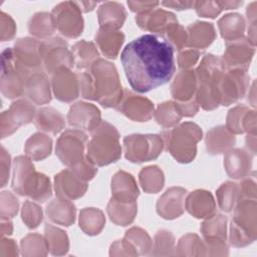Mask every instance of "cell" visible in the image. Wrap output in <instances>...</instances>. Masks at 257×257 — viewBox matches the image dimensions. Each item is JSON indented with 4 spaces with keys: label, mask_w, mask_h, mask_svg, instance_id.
<instances>
[{
    "label": "cell",
    "mask_w": 257,
    "mask_h": 257,
    "mask_svg": "<svg viewBox=\"0 0 257 257\" xmlns=\"http://www.w3.org/2000/svg\"><path fill=\"white\" fill-rule=\"evenodd\" d=\"M175 49L162 35L144 34L125 45L120 61L131 87L144 93L171 80Z\"/></svg>",
    "instance_id": "obj_1"
},
{
    "label": "cell",
    "mask_w": 257,
    "mask_h": 257,
    "mask_svg": "<svg viewBox=\"0 0 257 257\" xmlns=\"http://www.w3.org/2000/svg\"><path fill=\"white\" fill-rule=\"evenodd\" d=\"M80 94L96 100L103 107H116L123 90L115 66L101 58L95 60L87 71L78 73Z\"/></svg>",
    "instance_id": "obj_2"
},
{
    "label": "cell",
    "mask_w": 257,
    "mask_h": 257,
    "mask_svg": "<svg viewBox=\"0 0 257 257\" xmlns=\"http://www.w3.org/2000/svg\"><path fill=\"white\" fill-rule=\"evenodd\" d=\"M226 72L222 57L205 54L195 70L197 89L195 99L205 110H211L220 104V82Z\"/></svg>",
    "instance_id": "obj_3"
},
{
    "label": "cell",
    "mask_w": 257,
    "mask_h": 257,
    "mask_svg": "<svg viewBox=\"0 0 257 257\" xmlns=\"http://www.w3.org/2000/svg\"><path fill=\"white\" fill-rule=\"evenodd\" d=\"M12 189L21 196L37 202H45L51 197L52 189L49 179L34 169L31 159L17 157L13 163Z\"/></svg>",
    "instance_id": "obj_4"
},
{
    "label": "cell",
    "mask_w": 257,
    "mask_h": 257,
    "mask_svg": "<svg viewBox=\"0 0 257 257\" xmlns=\"http://www.w3.org/2000/svg\"><path fill=\"white\" fill-rule=\"evenodd\" d=\"M121 156L119 134L109 122L103 120L91 132L86 148V159L94 166H106Z\"/></svg>",
    "instance_id": "obj_5"
},
{
    "label": "cell",
    "mask_w": 257,
    "mask_h": 257,
    "mask_svg": "<svg viewBox=\"0 0 257 257\" xmlns=\"http://www.w3.org/2000/svg\"><path fill=\"white\" fill-rule=\"evenodd\" d=\"M164 141L166 150L179 163L192 162L197 154V144L202 139L201 127L191 121H186L180 125L163 132L160 135Z\"/></svg>",
    "instance_id": "obj_6"
},
{
    "label": "cell",
    "mask_w": 257,
    "mask_h": 257,
    "mask_svg": "<svg viewBox=\"0 0 257 257\" xmlns=\"http://www.w3.org/2000/svg\"><path fill=\"white\" fill-rule=\"evenodd\" d=\"M234 216L230 225V243L234 247L251 244L257 235L256 199L244 198L234 207Z\"/></svg>",
    "instance_id": "obj_7"
},
{
    "label": "cell",
    "mask_w": 257,
    "mask_h": 257,
    "mask_svg": "<svg viewBox=\"0 0 257 257\" xmlns=\"http://www.w3.org/2000/svg\"><path fill=\"white\" fill-rule=\"evenodd\" d=\"M160 135H131L123 139L124 156L132 163H144L157 159L164 149Z\"/></svg>",
    "instance_id": "obj_8"
},
{
    "label": "cell",
    "mask_w": 257,
    "mask_h": 257,
    "mask_svg": "<svg viewBox=\"0 0 257 257\" xmlns=\"http://www.w3.org/2000/svg\"><path fill=\"white\" fill-rule=\"evenodd\" d=\"M87 145V136L79 130H67L57 140L55 154L61 163L72 167L81 162Z\"/></svg>",
    "instance_id": "obj_9"
},
{
    "label": "cell",
    "mask_w": 257,
    "mask_h": 257,
    "mask_svg": "<svg viewBox=\"0 0 257 257\" xmlns=\"http://www.w3.org/2000/svg\"><path fill=\"white\" fill-rule=\"evenodd\" d=\"M56 28L68 38L78 37L83 30L81 9L77 2L64 1L57 4L52 10Z\"/></svg>",
    "instance_id": "obj_10"
},
{
    "label": "cell",
    "mask_w": 257,
    "mask_h": 257,
    "mask_svg": "<svg viewBox=\"0 0 257 257\" xmlns=\"http://www.w3.org/2000/svg\"><path fill=\"white\" fill-rule=\"evenodd\" d=\"M41 43L42 42L29 37L18 39L13 49L15 68L21 70L28 76L34 72L42 71Z\"/></svg>",
    "instance_id": "obj_11"
},
{
    "label": "cell",
    "mask_w": 257,
    "mask_h": 257,
    "mask_svg": "<svg viewBox=\"0 0 257 257\" xmlns=\"http://www.w3.org/2000/svg\"><path fill=\"white\" fill-rule=\"evenodd\" d=\"M227 217L221 214L208 217L201 225L206 249L212 251L211 255H227Z\"/></svg>",
    "instance_id": "obj_12"
},
{
    "label": "cell",
    "mask_w": 257,
    "mask_h": 257,
    "mask_svg": "<svg viewBox=\"0 0 257 257\" xmlns=\"http://www.w3.org/2000/svg\"><path fill=\"white\" fill-rule=\"evenodd\" d=\"M40 53L46 71L51 74L60 67L70 68L74 64L67 43L60 37H53L42 42Z\"/></svg>",
    "instance_id": "obj_13"
},
{
    "label": "cell",
    "mask_w": 257,
    "mask_h": 257,
    "mask_svg": "<svg viewBox=\"0 0 257 257\" xmlns=\"http://www.w3.org/2000/svg\"><path fill=\"white\" fill-rule=\"evenodd\" d=\"M249 86L247 71L232 69L225 72L219 86L220 104L230 105L242 98Z\"/></svg>",
    "instance_id": "obj_14"
},
{
    "label": "cell",
    "mask_w": 257,
    "mask_h": 257,
    "mask_svg": "<svg viewBox=\"0 0 257 257\" xmlns=\"http://www.w3.org/2000/svg\"><path fill=\"white\" fill-rule=\"evenodd\" d=\"M36 114L35 107L26 99H19L13 102L9 109L1 114V136L5 138L13 134L17 128L29 123Z\"/></svg>",
    "instance_id": "obj_15"
},
{
    "label": "cell",
    "mask_w": 257,
    "mask_h": 257,
    "mask_svg": "<svg viewBox=\"0 0 257 257\" xmlns=\"http://www.w3.org/2000/svg\"><path fill=\"white\" fill-rule=\"evenodd\" d=\"M255 53V46L249 39L243 37L233 41H226V50L222 60L228 70L240 69L247 71Z\"/></svg>",
    "instance_id": "obj_16"
},
{
    "label": "cell",
    "mask_w": 257,
    "mask_h": 257,
    "mask_svg": "<svg viewBox=\"0 0 257 257\" xmlns=\"http://www.w3.org/2000/svg\"><path fill=\"white\" fill-rule=\"evenodd\" d=\"M115 108L135 121H148L154 114V104L150 99L136 95L127 89L123 90L122 97Z\"/></svg>",
    "instance_id": "obj_17"
},
{
    "label": "cell",
    "mask_w": 257,
    "mask_h": 257,
    "mask_svg": "<svg viewBox=\"0 0 257 257\" xmlns=\"http://www.w3.org/2000/svg\"><path fill=\"white\" fill-rule=\"evenodd\" d=\"M52 89L55 97L63 102H70L78 97L80 84L78 74L70 68L60 67L52 73Z\"/></svg>",
    "instance_id": "obj_18"
},
{
    "label": "cell",
    "mask_w": 257,
    "mask_h": 257,
    "mask_svg": "<svg viewBox=\"0 0 257 257\" xmlns=\"http://www.w3.org/2000/svg\"><path fill=\"white\" fill-rule=\"evenodd\" d=\"M137 24L144 30H149L158 33V35H165L169 29L178 23L175 14L161 8H154L152 10L139 13L136 16Z\"/></svg>",
    "instance_id": "obj_19"
},
{
    "label": "cell",
    "mask_w": 257,
    "mask_h": 257,
    "mask_svg": "<svg viewBox=\"0 0 257 257\" xmlns=\"http://www.w3.org/2000/svg\"><path fill=\"white\" fill-rule=\"evenodd\" d=\"M54 189L57 197L67 200H75L84 195L87 190V182L80 179L69 168L55 176Z\"/></svg>",
    "instance_id": "obj_20"
},
{
    "label": "cell",
    "mask_w": 257,
    "mask_h": 257,
    "mask_svg": "<svg viewBox=\"0 0 257 257\" xmlns=\"http://www.w3.org/2000/svg\"><path fill=\"white\" fill-rule=\"evenodd\" d=\"M186 194L187 191L182 187L168 189L157 202L158 214L167 220L180 217L185 210Z\"/></svg>",
    "instance_id": "obj_21"
},
{
    "label": "cell",
    "mask_w": 257,
    "mask_h": 257,
    "mask_svg": "<svg viewBox=\"0 0 257 257\" xmlns=\"http://www.w3.org/2000/svg\"><path fill=\"white\" fill-rule=\"evenodd\" d=\"M67 120L71 126L92 132L100 123V111L94 104L78 101L69 108Z\"/></svg>",
    "instance_id": "obj_22"
},
{
    "label": "cell",
    "mask_w": 257,
    "mask_h": 257,
    "mask_svg": "<svg viewBox=\"0 0 257 257\" xmlns=\"http://www.w3.org/2000/svg\"><path fill=\"white\" fill-rule=\"evenodd\" d=\"M226 127L233 135L245 132L256 135V111L241 104L233 107L228 112Z\"/></svg>",
    "instance_id": "obj_23"
},
{
    "label": "cell",
    "mask_w": 257,
    "mask_h": 257,
    "mask_svg": "<svg viewBox=\"0 0 257 257\" xmlns=\"http://www.w3.org/2000/svg\"><path fill=\"white\" fill-rule=\"evenodd\" d=\"M252 157L244 149H231L224 157V167L230 178L243 179L247 177L252 169Z\"/></svg>",
    "instance_id": "obj_24"
},
{
    "label": "cell",
    "mask_w": 257,
    "mask_h": 257,
    "mask_svg": "<svg viewBox=\"0 0 257 257\" xmlns=\"http://www.w3.org/2000/svg\"><path fill=\"white\" fill-rule=\"evenodd\" d=\"M187 211L195 218L203 219L210 217L216 208L212 194L205 190H197L189 194L185 200Z\"/></svg>",
    "instance_id": "obj_25"
},
{
    "label": "cell",
    "mask_w": 257,
    "mask_h": 257,
    "mask_svg": "<svg viewBox=\"0 0 257 257\" xmlns=\"http://www.w3.org/2000/svg\"><path fill=\"white\" fill-rule=\"evenodd\" d=\"M197 89L196 73L192 69H183L175 77L171 85L172 96L178 102L192 100Z\"/></svg>",
    "instance_id": "obj_26"
},
{
    "label": "cell",
    "mask_w": 257,
    "mask_h": 257,
    "mask_svg": "<svg viewBox=\"0 0 257 257\" xmlns=\"http://www.w3.org/2000/svg\"><path fill=\"white\" fill-rule=\"evenodd\" d=\"M124 35L117 29L111 27H100L95 34V42L102 54L114 59L123 43Z\"/></svg>",
    "instance_id": "obj_27"
},
{
    "label": "cell",
    "mask_w": 257,
    "mask_h": 257,
    "mask_svg": "<svg viewBox=\"0 0 257 257\" xmlns=\"http://www.w3.org/2000/svg\"><path fill=\"white\" fill-rule=\"evenodd\" d=\"M24 93L37 104H45L51 100L49 81L43 70L28 76L25 82Z\"/></svg>",
    "instance_id": "obj_28"
},
{
    "label": "cell",
    "mask_w": 257,
    "mask_h": 257,
    "mask_svg": "<svg viewBox=\"0 0 257 257\" xmlns=\"http://www.w3.org/2000/svg\"><path fill=\"white\" fill-rule=\"evenodd\" d=\"M187 46L204 49L208 47L216 38L215 27L212 23L196 21L188 26Z\"/></svg>",
    "instance_id": "obj_29"
},
{
    "label": "cell",
    "mask_w": 257,
    "mask_h": 257,
    "mask_svg": "<svg viewBox=\"0 0 257 257\" xmlns=\"http://www.w3.org/2000/svg\"><path fill=\"white\" fill-rule=\"evenodd\" d=\"M112 198L120 201H137L139 189L135 178L123 171L117 172L111 180Z\"/></svg>",
    "instance_id": "obj_30"
},
{
    "label": "cell",
    "mask_w": 257,
    "mask_h": 257,
    "mask_svg": "<svg viewBox=\"0 0 257 257\" xmlns=\"http://www.w3.org/2000/svg\"><path fill=\"white\" fill-rule=\"evenodd\" d=\"M235 144V136L225 125H218L207 133L206 147L210 155H219L228 152Z\"/></svg>",
    "instance_id": "obj_31"
},
{
    "label": "cell",
    "mask_w": 257,
    "mask_h": 257,
    "mask_svg": "<svg viewBox=\"0 0 257 257\" xmlns=\"http://www.w3.org/2000/svg\"><path fill=\"white\" fill-rule=\"evenodd\" d=\"M48 218L59 225L70 226L75 219V206L70 200L57 197L46 206Z\"/></svg>",
    "instance_id": "obj_32"
},
{
    "label": "cell",
    "mask_w": 257,
    "mask_h": 257,
    "mask_svg": "<svg viewBox=\"0 0 257 257\" xmlns=\"http://www.w3.org/2000/svg\"><path fill=\"white\" fill-rule=\"evenodd\" d=\"M137 202L136 201H120L111 197L107 205V214L109 219L116 225L126 226L131 224L137 214Z\"/></svg>",
    "instance_id": "obj_33"
},
{
    "label": "cell",
    "mask_w": 257,
    "mask_h": 257,
    "mask_svg": "<svg viewBox=\"0 0 257 257\" xmlns=\"http://www.w3.org/2000/svg\"><path fill=\"white\" fill-rule=\"evenodd\" d=\"M98 22L100 27H111L119 29L126 16L124 7L118 2H104L97 10Z\"/></svg>",
    "instance_id": "obj_34"
},
{
    "label": "cell",
    "mask_w": 257,
    "mask_h": 257,
    "mask_svg": "<svg viewBox=\"0 0 257 257\" xmlns=\"http://www.w3.org/2000/svg\"><path fill=\"white\" fill-rule=\"evenodd\" d=\"M34 123L38 130L56 135L65 125L64 116L53 107H42L35 114Z\"/></svg>",
    "instance_id": "obj_35"
},
{
    "label": "cell",
    "mask_w": 257,
    "mask_h": 257,
    "mask_svg": "<svg viewBox=\"0 0 257 257\" xmlns=\"http://www.w3.org/2000/svg\"><path fill=\"white\" fill-rule=\"evenodd\" d=\"M218 27L226 41H233L244 37L246 23L241 14L229 13L219 19Z\"/></svg>",
    "instance_id": "obj_36"
},
{
    "label": "cell",
    "mask_w": 257,
    "mask_h": 257,
    "mask_svg": "<svg viewBox=\"0 0 257 257\" xmlns=\"http://www.w3.org/2000/svg\"><path fill=\"white\" fill-rule=\"evenodd\" d=\"M28 78L24 72L17 68H12L2 72L1 91L8 98H15L24 93L25 82Z\"/></svg>",
    "instance_id": "obj_37"
},
{
    "label": "cell",
    "mask_w": 257,
    "mask_h": 257,
    "mask_svg": "<svg viewBox=\"0 0 257 257\" xmlns=\"http://www.w3.org/2000/svg\"><path fill=\"white\" fill-rule=\"evenodd\" d=\"M73 62L78 69H88L98 59V51L92 42L80 40L71 48Z\"/></svg>",
    "instance_id": "obj_38"
},
{
    "label": "cell",
    "mask_w": 257,
    "mask_h": 257,
    "mask_svg": "<svg viewBox=\"0 0 257 257\" xmlns=\"http://www.w3.org/2000/svg\"><path fill=\"white\" fill-rule=\"evenodd\" d=\"M52 149L51 139L41 133H36L31 136L25 144L26 156L34 161H41L47 158Z\"/></svg>",
    "instance_id": "obj_39"
},
{
    "label": "cell",
    "mask_w": 257,
    "mask_h": 257,
    "mask_svg": "<svg viewBox=\"0 0 257 257\" xmlns=\"http://www.w3.org/2000/svg\"><path fill=\"white\" fill-rule=\"evenodd\" d=\"M105 223L103 213L96 208H84L79 213V227L87 235H97Z\"/></svg>",
    "instance_id": "obj_40"
},
{
    "label": "cell",
    "mask_w": 257,
    "mask_h": 257,
    "mask_svg": "<svg viewBox=\"0 0 257 257\" xmlns=\"http://www.w3.org/2000/svg\"><path fill=\"white\" fill-rule=\"evenodd\" d=\"M55 29L56 25L53 16L47 12L35 13L28 22L29 32L38 38H46L50 36Z\"/></svg>",
    "instance_id": "obj_41"
},
{
    "label": "cell",
    "mask_w": 257,
    "mask_h": 257,
    "mask_svg": "<svg viewBox=\"0 0 257 257\" xmlns=\"http://www.w3.org/2000/svg\"><path fill=\"white\" fill-rule=\"evenodd\" d=\"M241 199L240 185L233 182H226L217 190V200L219 207L224 212L233 211L234 207Z\"/></svg>",
    "instance_id": "obj_42"
},
{
    "label": "cell",
    "mask_w": 257,
    "mask_h": 257,
    "mask_svg": "<svg viewBox=\"0 0 257 257\" xmlns=\"http://www.w3.org/2000/svg\"><path fill=\"white\" fill-rule=\"evenodd\" d=\"M140 184L144 191L149 194H156L164 187V174L157 166H150L144 168L139 175Z\"/></svg>",
    "instance_id": "obj_43"
},
{
    "label": "cell",
    "mask_w": 257,
    "mask_h": 257,
    "mask_svg": "<svg viewBox=\"0 0 257 257\" xmlns=\"http://www.w3.org/2000/svg\"><path fill=\"white\" fill-rule=\"evenodd\" d=\"M154 115L157 122L164 127L176 125L183 117L176 101H166L159 104Z\"/></svg>",
    "instance_id": "obj_44"
},
{
    "label": "cell",
    "mask_w": 257,
    "mask_h": 257,
    "mask_svg": "<svg viewBox=\"0 0 257 257\" xmlns=\"http://www.w3.org/2000/svg\"><path fill=\"white\" fill-rule=\"evenodd\" d=\"M45 236L48 248L51 250L53 255H62L67 252L68 238L65 232L50 224H46Z\"/></svg>",
    "instance_id": "obj_45"
},
{
    "label": "cell",
    "mask_w": 257,
    "mask_h": 257,
    "mask_svg": "<svg viewBox=\"0 0 257 257\" xmlns=\"http://www.w3.org/2000/svg\"><path fill=\"white\" fill-rule=\"evenodd\" d=\"M124 240H126L139 254H147L151 249V238L149 234L138 227H133L126 231Z\"/></svg>",
    "instance_id": "obj_46"
},
{
    "label": "cell",
    "mask_w": 257,
    "mask_h": 257,
    "mask_svg": "<svg viewBox=\"0 0 257 257\" xmlns=\"http://www.w3.org/2000/svg\"><path fill=\"white\" fill-rule=\"evenodd\" d=\"M178 249L182 251L180 255H206L205 243L196 234H187L183 236L178 245Z\"/></svg>",
    "instance_id": "obj_47"
},
{
    "label": "cell",
    "mask_w": 257,
    "mask_h": 257,
    "mask_svg": "<svg viewBox=\"0 0 257 257\" xmlns=\"http://www.w3.org/2000/svg\"><path fill=\"white\" fill-rule=\"evenodd\" d=\"M174 235L167 230H161L155 236L153 249H155L156 252L154 255H171L173 254L172 251L174 250Z\"/></svg>",
    "instance_id": "obj_48"
},
{
    "label": "cell",
    "mask_w": 257,
    "mask_h": 257,
    "mask_svg": "<svg viewBox=\"0 0 257 257\" xmlns=\"http://www.w3.org/2000/svg\"><path fill=\"white\" fill-rule=\"evenodd\" d=\"M22 220L28 228H36L42 221L41 208L35 203L26 201L22 208Z\"/></svg>",
    "instance_id": "obj_49"
},
{
    "label": "cell",
    "mask_w": 257,
    "mask_h": 257,
    "mask_svg": "<svg viewBox=\"0 0 257 257\" xmlns=\"http://www.w3.org/2000/svg\"><path fill=\"white\" fill-rule=\"evenodd\" d=\"M165 35V38L169 41L174 49L181 50L187 46V32L179 23L172 26Z\"/></svg>",
    "instance_id": "obj_50"
},
{
    "label": "cell",
    "mask_w": 257,
    "mask_h": 257,
    "mask_svg": "<svg viewBox=\"0 0 257 257\" xmlns=\"http://www.w3.org/2000/svg\"><path fill=\"white\" fill-rule=\"evenodd\" d=\"M18 200L8 191L1 193V217L12 218L17 214Z\"/></svg>",
    "instance_id": "obj_51"
},
{
    "label": "cell",
    "mask_w": 257,
    "mask_h": 257,
    "mask_svg": "<svg viewBox=\"0 0 257 257\" xmlns=\"http://www.w3.org/2000/svg\"><path fill=\"white\" fill-rule=\"evenodd\" d=\"M194 7L201 17L215 18L222 11L218 1H195Z\"/></svg>",
    "instance_id": "obj_52"
},
{
    "label": "cell",
    "mask_w": 257,
    "mask_h": 257,
    "mask_svg": "<svg viewBox=\"0 0 257 257\" xmlns=\"http://www.w3.org/2000/svg\"><path fill=\"white\" fill-rule=\"evenodd\" d=\"M70 169L83 181L87 182L89 180H91L95 174L97 173V169L95 168V166L93 164H91L86 157L79 162L78 164L70 167Z\"/></svg>",
    "instance_id": "obj_53"
},
{
    "label": "cell",
    "mask_w": 257,
    "mask_h": 257,
    "mask_svg": "<svg viewBox=\"0 0 257 257\" xmlns=\"http://www.w3.org/2000/svg\"><path fill=\"white\" fill-rule=\"evenodd\" d=\"M0 23H1V39L2 41L10 40L14 37L16 31V25L10 15L5 12L0 13Z\"/></svg>",
    "instance_id": "obj_54"
},
{
    "label": "cell",
    "mask_w": 257,
    "mask_h": 257,
    "mask_svg": "<svg viewBox=\"0 0 257 257\" xmlns=\"http://www.w3.org/2000/svg\"><path fill=\"white\" fill-rule=\"evenodd\" d=\"M200 52L195 49L185 50L178 55V64L182 69H191L199 60Z\"/></svg>",
    "instance_id": "obj_55"
},
{
    "label": "cell",
    "mask_w": 257,
    "mask_h": 257,
    "mask_svg": "<svg viewBox=\"0 0 257 257\" xmlns=\"http://www.w3.org/2000/svg\"><path fill=\"white\" fill-rule=\"evenodd\" d=\"M239 185L241 190V199H244V198L256 199L257 190H256L255 173H253L252 176H249L246 179H244Z\"/></svg>",
    "instance_id": "obj_56"
},
{
    "label": "cell",
    "mask_w": 257,
    "mask_h": 257,
    "mask_svg": "<svg viewBox=\"0 0 257 257\" xmlns=\"http://www.w3.org/2000/svg\"><path fill=\"white\" fill-rule=\"evenodd\" d=\"M256 2H252L248 5L246 13L249 21V41L255 46L256 45Z\"/></svg>",
    "instance_id": "obj_57"
},
{
    "label": "cell",
    "mask_w": 257,
    "mask_h": 257,
    "mask_svg": "<svg viewBox=\"0 0 257 257\" xmlns=\"http://www.w3.org/2000/svg\"><path fill=\"white\" fill-rule=\"evenodd\" d=\"M160 2L158 1H127V5L130 9L134 12L142 13L156 8Z\"/></svg>",
    "instance_id": "obj_58"
},
{
    "label": "cell",
    "mask_w": 257,
    "mask_h": 257,
    "mask_svg": "<svg viewBox=\"0 0 257 257\" xmlns=\"http://www.w3.org/2000/svg\"><path fill=\"white\" fill-rule=\"evenodd\" d=\"M9 168H10V156L7 154L4 148H2L1 153V187L6 185V182L9 177Z\"/></svg>",
    "instance_id": "obj_59"
},
{
    "label": "cell",
    "mask_w": 257,
    "mask_h": 257,
    "mask_svg": "<svg viewBox=\"0 0 257 257\" xmlns=\"http://www.w3.org/2000/svg\"><path fill=\"white\" fill-rule=\"evenodd\" d=\"M161 4L166 7L181 11V10H186L194 7L195 1H164Z\"/></svg>",
    "instance_id": "obj_60"
},
{
    "label": "cell",
    "mask_w": 257,
    "mask_h": 257,
    "mask_svg": "<svg viewBox=\"0 0 257 257\" xmlns=\"http://www.w3.org/2000/svg\"><path fill=\"white\" fill-rule=\"evenodd\" d=\"M222 10L228 9H236L243 4V1H218Z\"/></svg>",
    "instance_id": "obj_61"
},
{
    "label": "cell",
    "mask_w": 257,
    "mask_h": 257,
    "mask_svg": "<svg viewBox=\"0 0 257 257\" xmlns=\"http://www.w3.org/2000/svg\"><path fill=\"white\" fill-rule=\"evenodd\" d=\"M246 146L249 150V153H252V155L256 154V135L248 134L246 138Z\"/></svg>",
    "instance_id": "obj_62"
},
{
    "label": "cell",
    "mask_w": 257,
    "mask_h": 257,
    "mask_svg": "<svg viewBox=\"0 0 257 257\" xmlns=\"http://www.w3.org/2000/svg\"><path fill=\"white\" fill-rule=\"evenodd\" d=\"M77 3L79 5L81 11H83V12L91 11L96 6V2H84V1H81V2H77Z\"/></svg>",
    "instance_id": "obj_63"
}]
</instances>
